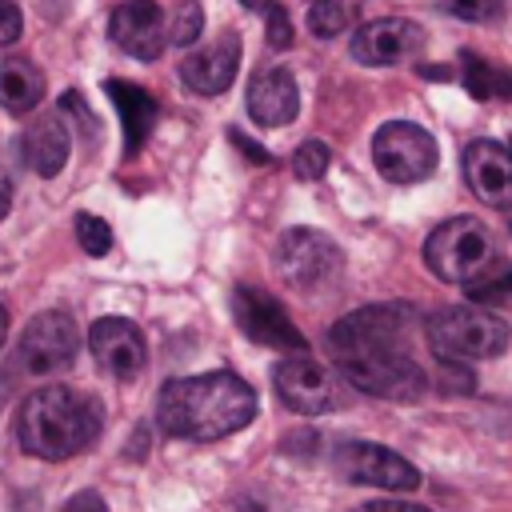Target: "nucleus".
Listing matches in <instances>:
<instances>
[{
    "instance_id": "6",
    "label": "nucleus",
    "mask_w": 512,
    "mask_h": 512,
    "mask_svg": "<svg viewBox=\"0 0 512 512\" xmlns=\"http://www.w3.org/2000/svg\"><path fill=\"white\" fill-rule=\"evenodd\" d=\"M372 160H376V172L384 180L416 184V180L432 176L440 152H436V140L428 128H420L412 120H388L372 136Z\"/></svg>"
},
{
    "instance_id": "3",
    "label": "nucleus",
    "mask_w": 512,
    "mask_h": 512,
    "mask_svg": "<svg viewBox=\"0 0 512 512\" xmlns=\"http://www.w3.org/2000/svg\"><path fill=\"white\" fill-rule=\"evenodd\" d=\"M104 428V412L96 404V396L64 388V384H48L36 388L20 400L16 408V444L36 456V460H68L80 456L84 448L96 444Z\"/></svg>"
},
{
    "instance_id": "15",
    "label": "nucleus",
    "mask_w": 512,
    "mask_h": 512,
    "mask_svg": "<svg viewBox=\"0 0 512 512\" xmlns=\"http://www.w3.org/2000/svg\"><path fill=\"white\" fill-rule=\"evenodd\" d=\"M236 68H240V36L220 32L212 44H204L180 60V80L200 96H220L236 80Z\"/></svg>"
},
{
    "instance_id": "38",
    "label": "nucleus",
    "mask_w": 512,
    "mask_h": 512,
    "mask_svg": "<svg viewBox=\"0 0 512 512\" xmlns=\"http://www.w3.org/2000/svg\"><path fill=\"white\" fill-rule=\"evenodd\" d=\"M508 156H512V148H508Z\"/></svg>"
},
{
    "instance_id": "7",
    "label": "nucleus",
    "mask_w": 512,
    "mask_h": 512,
    "mask_svg": "<svg viewBox=\"0 0 512 512\" xmlns=\"http://www.w3.org/2000/svg\"><path fill=\"white\" fill-rule=\"evenodd\" d=\"M276 272L300 288V292H316L336 284V276L344 272V256L340 248L312 228H288L276 244Z\"/></svg>"
},
{
    "instance_id": "8",
    "label": "nucleus",
    "mask_w": 512,
    "mask_h": 512,
    "mask_svg": "<svg viewBox=\"0 0 512 512\" xmlns=\"http://www.w3.org/2000/svg\"><path fill=\"white\" fill-rule=\"evenodd\" d=\"M76 352H80V332H76L72 316L68 312H40L20 332L12 368H20L24 376H52V372L72 368Z\"/></svg>"
},
{
    "instance_id": "29",
    "label": "nucleus",
    "mask_w": 512,
    "mask_h": 512,
    "mask_svg": "<svg viewBox=\"0 0 512 512\" xmlns=\"http://www.w3.org/2000/svg\"><path fill=\"white\" fill-rule=\"evenodd\" d=\"M20 28H24L20 8H16L12 0H0V44H12V40L20 36Z\"/></svg>"
},
{
    "instance_id": "13",
    "label": "nucleus",
    "mask_w": 512,
    "mask_h": 512,
    "mask_svg": "<svg viewBox=\"0 0 512 512\" xmlns=\"http://www.w3.org/2000/svg\"><path fill=\"white\" fill-rule=\"evenodd\" d=\"M420 48H424V28L416 20H404V16L368 20L364 28L352 32V60L368 64V68L412 60Z\"/></svg>"
},
{
    "instance_id": "24",
    "label": "nucleus",
    "mask_w": 512,
    "mask_h": 512,
    "mask_svg": "<svg viewBox=\"0 0 512 512\" xmlns=\"http://www.w3.org/2000/svg\"><path fill=\"white\" fill-rule=\"evenodd\" d=\"M328 160H332V148L324 140H304L296 152H292V172L300 180H320L328 172Z\"/></svg>"
},
{
    "instance_id": "34",
    "label": "nucleus",
    "mask_w": 512,
    "mask_h": 512,
    "mask_svg": "<svg viewBox=\"0 0 512 512\" xmlns=\"http://www.w3.org/2000/svg\"><path fill=\"white\" fill-rule=\"evenodd\" d=\"M8 208H12V180H8V172L0 168V220L8 216Z\"/></svg>"
},
{
    "instance_id": "14",
    "label": "nucleus",
    "mask_w": 512,
    "mask_h": 512,
    "mask_svg": "<svg viewBox=\"0 0 512 512\" xmlns=\"http://www.w3.org/2000/svg\"><path fill=\"white\" fill-rule=\"evenodd\" d=\"M108 32L116 40V48H124L136 60H156L168 44V28L164 16L156 8V0H124L112 8Z\"/></svg>"
},
{
    "instance_id": "5",
    "label": "nucleus",
    "mask_w": 512,
    "mask_h": 512,
    "mask_svg": "<svg viewBox=\"0 0 512 512\" xmlns=\"http://www.w3.org/2000/svg\"><path fill=\"white\" fill-rule=\"evenodd\" d=\"M492 260V236L476 216H452L424 240V264L448 284H468Z\"/></svg>"
},
{
    "instance_id": "30",
    "label": "nucleus",
    "mask_w": 512,
    "mask_h": 512,
    "mask_svg": "<svg viewBox=\"0 0 512 512\" xmlns=\"http://www.w3.org/2000/svg\"><path fill=\"white\" fill-rule=\"evenodd\" d=\"M352 512H428L424 504H412V500H368Z\"/></svg>"
},
{
    "instance_id": "4",
    "label": "nucleus",
    "mask_w": 512,
    "mask_h": 512,
    "mask_svg": "<svg viewBox=\"0 0 512 512\" xmlns=\"http://www.w3.org/2000/svg\"><path fill=\"white\" fill-rule=\"evenodd\" d=\"M428 348L436 352L440 364L488 360V356H500L508 348V324L480 304L440 308L428 320Z\"/></svg>"
},
{
    "instance_id": "17",
    "label": "nucleus",
    "mask_w": 512,
    "mask_h": 512,
    "mask_svg": "<svg viewBox=\"0 0 512 512\" xmlns=\"http://www.w3.org/2000/svg\"><path fill=\"white\" fill-rule=\"evenodd\" d=\"M300 108V92H296V80L288 68H264L252 76L248 84V116L260 124V128H280L296 116Z\"/></svg>"
},
{
    "instance_id": "31",
    "label": "nucleus",
    "mask_w": 512,
    "mask_h": 512,
    "mask_svg": "<svg viewBox=\"0 0 512 512\" xmlns=\"http://www.w3.org/2000/svg\"><path fill=\"white\" fill-rule=\"evenodd\" d=\"M64 512H108V504L100 500V492H76V496L64 504Z\"/></svg>"
},
{
    "instance_id": "26",
    "label": "nucleus",
    "mask_w": 512,
    "mask_h": 512,
    "mask_svg": "<svg viewBox=\"0 0 512 512\" xmlns=\"http://www.w3.org/2000/svg\"><path fill=\"white\" fill-rule=\"evenodd\" d=\"M76 240H80V248H84L88 256H104V252L112 248V228H108L100 216L80 212V216H76Z\"/></svg>"
},
{
    "instance_id": "12",
    "label": "nucleus",
    "mask_w": 512,
    "mask_h": 512,
    "mask_svg": "<svg viewBox=\"0 0 512 512\" xmlns=\"http://www.w3.org/2000/svg\"><path fill=\"white\" fill-rule=\"evenodd\" d=\"M88 348H92V360L116 380H136L148 364L144 332L124 316H100L88 328Z\"/></svg>"
},
{
    "instance_id": "28",
    "label": "nucleus",
    "mask_w": 512,
    "mask_h": 512,
    "mask_svg": "<svg viewBox=\"0 0 512 512\" xmlns=\"http://www.w3.org/2000/svg\"><path fill=\"white\" fill-rule=\"evenodd\" d=\"M264 16H268V48H288V44H292V20H288V8H284V4H272Z\"/></svg>"
},
{
    "instance_id": "37",
    "label": "nucleus",
    "mask_w": 512,
    "mask_h": 512,
    "mask_svg": "<svg viewBox=\"0 0 512 512\" xmlns=\"http://www.w3.org/2000/svg\"><path fill=\"white\" fill-rule=\"evenodd\" d=\"M508 232H512V220H508Z\"/></svg>"
},
{
    "instance_id": "9",
    "label": "nucleus",
    "mask_w": 512,
    "mask_h": 512,
    "mask_svg": "<svg viewBox=\"0 0 512 512\" xmlns=\"http://www.w3.org/2000/svg\"><path fill=\"white\" fill-rule=\"evenodd\" d=\"M332 464L352 484H368V488H384V492H416L420 488V472L400 452H392L384 444L344 440L332 452Z\"/></svg>"
},
{
    "instance_id": "20",
    "label": "nucleus",
    "mask_w": 512,
    "mask_h": 512,
    "mask_svg": "<svg viewBox=\"0 0 512 512\" xmlns=\"http://www.w3.org/2000/svg\"><path fill=\"white\" fill-rule=\"evenodd\" d=\"M40 100H44V72L24 56H8L0 64V104L12 116H24Z\"/></svg>"
},
{
    "instance_id": "18",
    "label": "nucleus",
    "mask_w": 512,
    "mask_h": 512,
    "mask_svg": "<svg viewBox=\"0 0 512 512\" xmlns=\"http://www.w3.org/2000/svg\"><path fill=\"white\" fill-rule=\"evenodd\" d=\"M104 92L112 96L116 112H120V128H124V152L136 156L160 116V104L156 96H148L140 84H128V80H104Z\"/></svg>"
},
{
    "instance_id": "33",
    "label": "nucleus",
    "mask_w": 512,
    "mask_h": 512,
    "mask_svg": "<svg viewBox=\"0 0 512 512\" xmlns=\"http://www.w3.org/2000/svg\"><path fill=\"white\" fill-rule=\"evenodd\" d=\"M444 388H452V392H468V388H472L468 368H464V364H444Z\"/></svg>"
},
{
    "instance_id": "35",
    "label": "nucleus",
    "mask_w": 512,
    "mask_h": 512,
    "mask_svg": "<svg viewBox=\"0 0 512 512\" xmlns=\"http://www.w3.org/2000/svg\"><path fill=\"white\" fill-rule=\"evenodd\" d=\"M244 8H256V12H268L272 4H280V0H240Z\"/></svg>"
},
{
    "instance_id": "27",
    "label": "nucleus",
    "mask_w": 512,
    "mask_h": 512,
    "mask_svg": "<svg viewBox=\"0 0 512 512\" xmlns=\"http://www.w3.org/2000/svg\"><path fill=\"white\" fill-rule=\"evenodd\" d=\"M456 16L472 20V24H488V20H500L504 16V0H444Z\"/></svg>"
},
{
    "instance_id": "36",
    "label": "nucleus",
    "mask_w": 512,
    "mask_h": 512,
    "mask_svg": "<svg viewBox=\"0 0 512 512\" xmlns=\"http://www.w3.org/2000/svg\"><path fill=\"white\" fill-rule=\"evenodd\" d=\"M4 340H8V312H4V304H0V348H4Z\"/></svg>"
},
{
    "instance_id": "1",
    "label": "nucleus",
    "mask_w": 512,
    "mask_h": 512,
    "mask_svg": "<svg viewBox=\"0 0 512 512\" xmlns=\"http://www.w3.org/2000/svg\"><path fill=\"white\" fill-rule=\"evenodd\" d=\"M408 324L412 312L404 304H368L340 316L328 332V344L344 380L368 396L400 404L420 400L428 380L408 352Z\"/></svg>"
},
{
    "instance_id": "22",
    "label": "nucleus",
    "mask_w": 512,
    "mask_h": 512,
    "mask_svg": "<svg viewBox=\"0 0 512 512\" xmlns=\"http://www.w3.org/2000/svg\"><path fill=\"white\" fill-rule=\"evenodd\" d=\"M464 88L476 100H512V72L480 60L476 52H464Z\"/></svg>"
},
{
    "instance_id": "16",
    "label": "nucleus",
    "mask_w": 512,
    "mask_h": 512,
    "mask_svg": "<svg viewBox=\"0 0 512 512\" xmlns=\"http://www.w3.org/2000/svg\"><path fill=\"white\" fill-rule=\"evenodd\" d=\"M464 180L468 188L492 204V208H512V156L496 140H472L464 148Z\"/></svg>"
},
{
    "instance_id": "11",
    "label": "nucleus",
    "mask_w": 512,
    "mask_h": 512,
    "mask_svg": "<svg viewBox=\"0 0 512 512\" xmlns=\"http://www.w3.org/2000/svg\"><path fill=\"white\" fill-rule=\"evenodd\" d=\"M272 384H276V396L300 412V416H320V412H332L340 404V392L328 376L324 364H316L312 356L304 352H292L284 356L276 368H272Z\"/></svg>"
},
{
    "instance_id": "25",
    "label": "nucleus",
    "mask_w": 512,
    "mask_h": 512,
    "mask_svg": "<svg viewBox=\"0 0 512 512\" xmlns=\"http://www.w3.org/2000/svg\"><path fill=\"white\" fill-rule=\"evenodd\" d=\"M200 28H204V8L196 0H180V8L172 16V28H168V40L180 44V48H188L200 36Z\"/></svg>"
},
{
    "instance_id": "10",
    "label": "nucleus",
    "mask_w": 512,
    "mask_h": 512,
    "mask_svg": "<svg viewBox=\"0 0 512 512\" xmlns=\"http://www.w3.org/2000/svg\"><path fill=\"white\" fill-rule=\"evenodd\" d=\"M232 316H236L240 332L256 344H268V348H280V352H304L308 348L300 328L288 320L284 304L276 296H268L264 288L236 284L232 288Z\"/></svg>"
},
{
    "instance_id": "32",
    "label": "nucleus",
    "mask_w": 512,
    "mask_h": 512,
    "mask_svg": "<svg viewBox=\"0 0 512 512\" xmlns=\"http://www.w3.org/2000/svg\"><path fill=\"white\" fill-rule=\"evenodd\" d=\"M232 144L252 160V164H272V156H268V148H260V144H252L244 132H232Z\"/></svg>"
},
{
    "instance_id": "2",
    "label": "nucleus",
    "mask_w": 512,
    "mask_h": 512,
    "mask_svg": "<svg viewBox=\"0 0 512 512\" xmlns=\"http://www.w3.org/2000/svg\"><path fill=\"white\" fill-rule=\"evenodd\" d=\"M256 392L236 372L168 380L156 396V424L176 440H220L252 424Z\"/></svg>"
},
{
    "instance_id": "21",
    "label": "nucleus",
    "mask_w": 512,
    "mask_h": 512,
    "mask_svg": "<svg viewBox=\"0 0 512 512\" xmlns=\"http://www.w3.org/2000/svg\"><path fill=\"white\" fill-rule=\"evenodd\" d=\"M468 300L480 308H512V264L508 260H488L468 284H464Z\"/></svg>"
},
{
    "instance_id": "23",
    "label": "nucleus",
    "mask_w": 512,
    "mask_h": 512,
    "mask_svg": "<svg viewBox=\"0 0 512 512\" xmlns=\"http://www.w3.org/2000/svg\"><path fill=\"white\" fill-rule=\"evenodd\" d=\"M348 20H352L348 0H312V4H308V28H312L316 40L340 36V32L348 28Z\"/></svg>"
},
{
    "instance_id": "19",
    "label": "nucleus",
    "mask_w": 512,
    "mask_h": 512,
    "mask_svg": "<svg viewBox=\"0 0 512 512\" xmlns=\"http://www.w3.org/2000/svg\"><path fill=\"white\" fill-rule=\"evenodd\" d=\"M68 148H72V140H68V128H64L60 116H40L36 124L24 128V140H20L24 164H28L36 176H44V180L64 168Z\"/></svg>"
}]
</instances>
